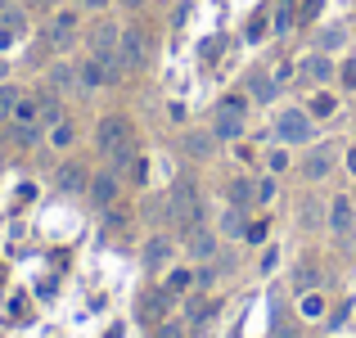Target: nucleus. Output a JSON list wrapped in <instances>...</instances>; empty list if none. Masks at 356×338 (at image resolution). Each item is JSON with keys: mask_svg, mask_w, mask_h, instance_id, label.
<instances>
[{"mask_svg": "<svg viewBox=\"0 0 356 338\" xmlns=\"http://www.w3.org/2000/svg\"><path fill=\"white\" fill-rule=\"evenodd\" d=\"M32 5H36V9H54V5H59V0H32Z\"/></svg>", "mask_w": 356, "mask_h": 338, "instance_id": "4c0bfd02", "label": "nucleus"}, {"mask_svg": "<svg viewBox=\"0 0 356 338\" xmlns=\"http://www.w3.org/2000/svg\"><path fill=\"white\" fill-rule=\"evenodd\" d=\"M113 0H77V9H86V14H99V9H108Z\"/></svg>", "mask_w": 356, "mask_h": 338, "instance_id": "72a5a7b5", "label": "nucleus"}, {"mask_svg": "<svg viewBox=\"0 0 356 338\" xmlns=\"http://www.w3.org/2000/svg\"><path fill=\"white\" fill-rule=\"evenodd\" d=\"M343 41H348V36H343V27H325V32H321V54H334Z\"/></svg>", "mask_w": 356, "mask_h": 338, "instance_id": "a878e982", "label": "nucleus"}, {"mask_svg": "<svg viewBox=\"0 0 356 338\" xmlns=\"http://www.w3.org/2000/svg\"><path fill=\"white\" fill-rule=\"evenodd\" d=\"M330 167H334V149L330 145H321V149H312V154H307V176H312V181L330 176Z\"/></svg>", "mask_w": 356, "mask_h": 338, "instance_id": "dca6fc26", "label": "nucleus"}, {"mask_svg": "<svg viewBox=\"0 0 356 338\" xmlns=\"http://www.w3.org/2000/svg\"><path fill=\"white\" fill-rule=\"evenodd\" d=\"M0 77H5V63H0Z\"/></svg>", "mask_w": 356, "mask_h": 338, "instance_id": "79ce46f5", "label": "nucleus"}, {"mask_svg": "<svg viewBox=\"0 0 356 338\" xmlns=\"http://www.w3.org/2000/svg\"><path fill=\"white\" fill-rule=\"evenodd\" d=\"M185 252H190L194 261H212L217 257V234L208 230V225H190V230H185Z\"/></svg>", "mask_w": 356, "mask_h": 338, "instance_id": "0eeeda50", "label": "nucleus"}, {"mask_svg": "<svg viewBox=\"0 0 356 338\" xmlns=\"http://www.w3.org/2000/svg\"><path fill=\"white\" fill-rule=\"evenodd\" d=\"M45 41H50L54 50H68V45L77 41V9H59V14L50 18V27H45Z\"/></svg>", "mask_w": 356, "mask_h": 338, "instance_id": "423d86ee", "label": "nucleus"}, {"mask_svg": "<svg viewBox=\"0 0 356 338\" xmlns=\"http://www.w3.org/2000/svg\"><path fill=\"white\" fill-rule=\"evenodd\" d=\"M243 99L239 95H230V99H221L217 113H212V136L217 140H239L243 136Z\"/></svg>", "mask_w": 356, "mask_h": 338, "instance_id": "7ed1b4c3", "label": "nucleus"}, {"mask_svg": "<svg viewBox=\"0 0 356 338\" xmlns=\"http://www.w3.org/2000/svg\"><path fill=\"white\" fill-rule=\"evenodd\" d=\"M118 27L113 23H99L95 32H90V54H95V59H118Z\"/></svg>", "mask_w": 356, "mask_h": 338, "instance_id": "9d476101", "label": "nucleus"}, {"mask_svg": "<svg viewBox=\"0 0 356 338\" xmlns=\"http://www.w3.org/2000/svg\"><path fill=\"white\" fill-rule=\"evenodd\" d=\"M50 86L59 90V95H72V90H81L77 68H72V63H54V68H50Z\"/></svg>", "mask_w": 356, "mask_h": 338, "instance_id": "4468645a", "label": "nucleus"}, {"mask_svg": "<svg viewBox=\"0 0 356 338\" xmlns=\"http://www.w3.org/2000/svg\"><path fill=\"white\" fill-rule=\"evenodd\" d=\"M248 95L257 99V104H270V99H275V77H266V72H252V77H248Z\"/></svg>", "mask_w": 356, "mask_h": 338, "instance_id": "f3484780", "label": "nucleus"}, {"mask_svg": "<svg viewBox=\"0 0 356 338\" xmlns=\"http://www.w3.org/2000/svg\"><path fill=\"white\" fill-rule=\"evenodd\" d=\"M167 217L181 225V230H190V225L203 221V199H199V190H194V181H176L172 190H167Z\"/></svg>", "mask_w": 356, "mask_h": 338, "instance_id": "f03ea898", "label": "nucleus"}, {"mask_svg": "<svg viewBox=\"0 0 356 338\" xmlns=\"http://www.w3.org/2000/svg\"><path fill=\"white\" fill-rule=\"evenodd\" d=\"M54 181H59V190H63V194H81V190H90V176H86V167H77V163H63Z\"/></svg>", "mask_w": 356, "mask_h": 338, "instance_id": "f8f14e48", "label": "nucleus"}, {"mask_svg": "<svg viewBox=\"0 0 356 338\" xmlns=\"http://www.w3.org/2000/svg\"><path fill=\"white\" fill-rule=\"evenodd\" d=\"M113 199H118V172L113 167L90 176V203H95V208H113Z\"/></svg>", "mask_w": 356, "mask_h": 338, "instance_id": "1a4fd4ad", "label": "nucleus"}, {"mask_svg": "<svg viewBox=\"0 0 356 338\" xmlns=\"http://www.w3.org/2000/svg\"><path fill=\"white\" fill-rule=\"evenodd\" d=\"M252 199H257V185H252V181H243V176L230 181V203H235V208H248Z\"/></svg>", "mask_w": 356, "mask_h": 338, "instance_id": "4be33fe9", "label": "nucleus"}, {"mask_svg": "<svg viewBox=\"0 0 356 338\" xmlns=\"http://www.w3.org/2000/svg\"><path fill=\"white\" fill-rule=\"evenodd\" d=\"M289 27H293V9H280L275 14V32H289Z\"/></svg>", "mask_w": 356, "mask_h": 338, "instance_id": "473e14b6", "label": "nucleus"}, {"mask_svg": "<svg viewBox=\"0 0 356 338\" xmlns=\"http://www.w3.org/2000/svg\"><path fill=\"white\" fill-rule=\"evenodd\" d=\"M190 284H194L190 271H172V275H167V293H185Z\"/></svg>", "mask_w": 356, "mask_h": 338, "instance_id": "cd10ccee", "label": "nucleus"}, {"mask_svg": "<svg viewBox=\"0 0 356 338\" xmlns=\"http://www.w3.org/2000/svg\"><path fill=\"white\" fill-rule=\"evenodd\" d=\"M243 230H248V225H243V208H235V203H230V208L221 212V234H226V239H239Z\"/></svg>", "mask_w": 356, "mask_h": 338, "instance_id": "6ab92c4d", "label": "nucleus"}, {"mask_svg": "<svg viewBox=\"0 0 356 338\" xmlns=\"http://www.w3.org/2000/svg\"><path fill=\"white\" fill-rule=\"evenodd\" d=\"M212 140H217L212 131H194V136H185V149H190L194 158H208L212 154Z\"/></svg>", "mask_w": 356, "mask_h": 338, "instance_id": "5701e85b", "label": "nucleus"}, {"mask_svg": "<svg viewBox=\"0 0 356 338\" xmlns=\"http://www.w3.org/2000/svg\"><path fill=\"white\" fill-rule=\"evenodd\" d=\"M167 307H172V293H167V289H154V293H145L140 298V307H136V316L145 325H158L167 316Z\"/></svg>", "mask_w": 356, "mask_h": 338, "instance_id": "6e6552de", "label": "nucleus"}, {"mask_svg": "<svg viewBox=\"0 0 356 338\" xmlns=\"http://www.w3.org/2000/svg\"><path fill=\"white\" fill-rule=\"evenodd\" d=\"M212 312H217L212 303H203V298H194V303H190V325H203V321H212Z\"/></svg>", "mask_w": 356, "mask_h": 338, "instance_id": "bb28decb", "label": "nucleus"}, {"mask_svg": "<svg viewBox=\"0 0 356 338\" xmlns=\"http://www.w3.org/2000/svg\"><path fill=\"white\" fill-rule=\"evenodd\" d=\"M5 9H9V0H0V14H5Z\"/></svg>", "mask_w": 356, "mask_h": 338, "instance_id": "a19ab883", "label": "nucleus"}, {"mask_svg": "<svg viewBox=\"0 0 356 338\" xmlns=\"http://www.w3.org/2000/svg\"><path fill=\"white\" fill-rule=\"evenodd\" d=\"M145 59H149L145 32H140V27H122V36H118V68L136 72V68H145Z\"/></svg>", "mask_w": 356, "mask_h": 338, "instance_id": "39448f33", "label": "nucleus"}, {"mask_svg": "<svg viewBox=\"0 0 356 338\" xmlns=\"http://www.w3.org/2000/svg\"><path fill=\"white\" fill-rule=\"evenodd\" d=\"M45 136H50V145H54V149H72V140H77V127H72L68 118H59L50 131H45Z\"/></svg>", "mask_w": 356, "mask_h": 338, "instance_id": "a211bd4d", "label": "nucleus"}, {"mask_svg": "<svg viewBox=\"0 0 356 338\" xmlns=\"http://www.w3.org/2000/svg\"><path fill=\"white\" fill-rule=\"evenodd\" d=\"M18 99H23V90H18V86H9V81H0V127H5V122L14 118Z\"/></svg>", "mask_w": 356, "mask_h": 338, "instance_id": "aec40b11", "label": "nucleus"}, {"mask_svg": "<svg viewBox=\"0 0 356 338\" xmlns=\"http://www.w3.org/2000/svg\"><path fill=\"white\" fill-rule=\"evenodd\" d=\"M167 261H172V239H167V234H154V239L145 243V266L149 271H163Z\"/></svg>", "mask_w": 356, "mask_h": 338, "instance_id": "ddd939ff", "label": "nucleus"}, {"mask_svg": "<svg viewBox=\"0 0 356 338\" xmlns=\"http://www.w3.org/2000/svg\"><path fill=\"white\" fill-rule=\"evenodd\" d=\"M104 338H122V325H113V330H108V334H104Z\"/></svg>", "mask_w": 356, "mask_h": 338, "instance_id": "ea45409f", "label": "nucleus"}, {"mask_svg": "<svg viewBox=\"0 0 356 338\" xmlns=\"http://www.w3.org/2000/svg\"><path fill=\"white\" fill-rule=\"evenodd\" d=\"M275 136H280V145H307L312 140V113L280 108L275 113Z\"/></svg>", "mask_w": 356, "mask_h": 338, "instance_id": "20e7f679", "label": "nucleus"}, {"mask_svg": "<svg viewBox=\"0 0 356 338\" xmlns=\"http://www.w3.org/2000/svg\"><path fill=\"white\" fill-rule=\"evenodd\" d=\"M348 172L356 176V149H348Z\"/></svg>", "mask_w": 356, "mask_h": 338, "instance_id": "e433bc0d", "label": "nucleus"}, {"mask_svg": "<svg viewBox=\"0 0 356 338\" xmlns=\"http://www.w3.org/2000/svg\"><path fill=\"white\" fill-rule=\"evenodd\" d=\"M154 338H185V325L181 321H158L154 325Z\"/></svg>", "mask_w": 356, "mask_h": 338, "instance_id": "c85d7f7f", "label": "nucleus"}, {"mask_svg": "<svg viewBox=\"0 0 356 338\" xmlns=\"http://www.w3.org/2000/svg\"><path fill=\"white\" fill-rule=\"evenodd\" d=\"M257 199H261V203L275 199V181H261V185H257Z\"/></svg>", "mask_w": 356, "mask_h": 338, "instance_id": "f704fd0d", "label": "nucleus"}, {"mask_svg": "<svg viewBox=\"0 0 356 338\" xmlns=\"http://www.w3.org/2000/svg\"><path fill=\"white\" fill-rule=\"evenodd\" d=\"M352 208H356V203L348 199V194H339V199L330 203V230L339 234V239H348V234H352Z\"/></svg>", "mask_w": 356, "mask_h": 338, "instance_id": "9b49d317", "label": "nucleus"}, {"mask_svg": "<svg viewBox=\"0 0 356 338\" xmlns=\"http://www.w3.org/2000/svg\"><path fill=\"white\" fill-rule=\"evenodd\" d=\"M118 5H122V9H140V5H145V0H118Z\"/></svg>", "mask_w": 356, "mask_h": 338, "instance_id": "58836bf2", "label": "nucleus"}, {"mask_svg": "<svg viewBox=\"0 0 356 338\" xmlns=\"http://www.w3.org/2000/svg\"><path fill=\"white\" fill-rule=\"evenodd\" d=\"M41 131L45 127H18V122H9V140H14L18 149H32L36 140H41Z\"/></svg>", "mask_w": 356, "mask_h": 338, "instance_id": "412c9836", "label": "nucleus"}, {"mask_svg": "<svg viewBox=\"0 0 356 338\" xmlns=\"http://www.w3.org/2000/svg\"><path fill=\"white\" fill-rule=\"evenodd\" d=\"M312 113H316V118H330V113H334V95H316L312 99Z\"/></svg>", "mask_w": 356, "mask_h": 338, "instance_id": "7c9ffc66", "label": "nucleus"}, {"mask_svg": "<svg viewBox=\"0 0 356 338\" xmlns=\"http://www.w3.org/2000/svg\"><path fill=\"white\" fill-rule=\"evenodd\" d=\"M302 72L316 81V86H325V81L334 77V63H330V54H321V50H316V54H307V59H302Z\"/></svg>", "mask_w": 356, "mask_h": 338, "instance_id": "2eb2a0df", "label": "nucleus"}, {"mask_svg": "<svg viewBox=\"0 0 356 338\" xmlns=\"http://www.w3.org/2000/svg\"><path fill=\"white\" fill-rule=\"evenodd\" d=\"M95 145H99V154L113 163V172H131L136 167V131H131V122L127 118H104L95 127Z\"/></svg>", "mask_w": 356, "mask_h": 338, "instance_id": "f257e3e1", "label": "nucleus"}, {"mask_svg": "<svg viewBox=\"0 0 356 338\" xmlns=\"http://www.w3.org/2000/svg\"><path fill=\"white\" fill-rule=\"evenodd\" d=\"M289 167V158H284V149H275V154H270V172H284Z\"/></svg>", "mask_w": 356, "mask_h": 338, "instance_id": "c9c22d12", "label": "nucleus"}, {"mask_svg": "<svg viewBox=\"0 0 356 338\" xmlns=\"http://www.w3.org/2000/svg\"><path fill=\"white\" fill-rule=\"evenodd\" d=\"M302 316H307V321L325 316V303H321V293H302Z\"/></svg>", "mask_w": 356, "mask_h": 338, "instance_id": "c756f323", "label": "nucleus"}, {"mask_svg": "<svg viewBox=\"0 0 356 338\" xmlns=\"http://www.w3.org/2000/svg\"><path fill=\"white\" fill-rule=\"evenodd\" d=\"M316 280H321V275H316V266H312V261H302V266H298V275H293V289H298V293H312Z\"/></svg>", "mask_w": 356, "mask_h": 338, "instance_id": "393cba45", "label": "nucleus"}, {"mask_svg": "<svg viewBox=\"0 0 356 338\" xmlns=\"http://www.w3.org/2000/svg\"><path fill=\"white\" fill-rule=\"evenodd\" d=\"M339 81H343L348 90H356V59H348V63L339 68Z\"/></svg>", "mask_w": 356, "mask_h": 338, "instance_id": "2f4dec72", "label": "nucleus"}, {"mask_svg": "<svg viewBox=\"0 0 356 338\" xmlns=\"http://www.w3.org/2000/svg\"><path fill=\"white\" fill-rule=\"evenodd\" d=\"M59 118H63V108H59V95H41V127L50 131Z\"/></svg>", "mask_w": 356, "mask_h": 338, "instance_id": "b1692460", "label": "nucleus"}]
</instances>
